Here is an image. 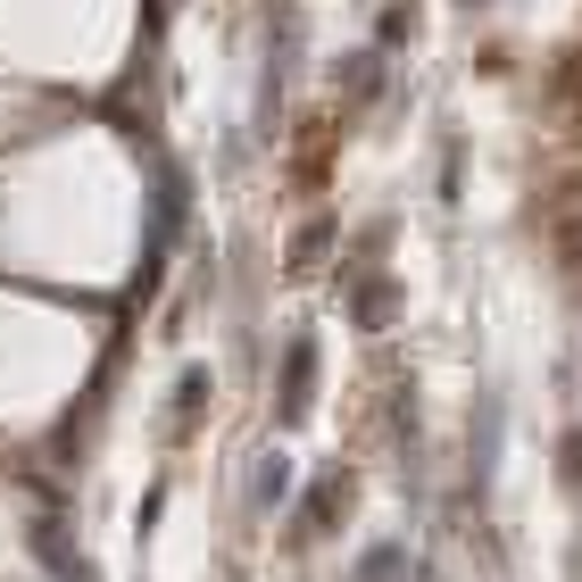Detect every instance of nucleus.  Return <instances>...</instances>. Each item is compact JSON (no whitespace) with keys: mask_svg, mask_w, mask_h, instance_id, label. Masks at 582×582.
<instances>
[{"mask_svg":"<svg viewBox=\"0 0 582 582\" xmlns=\"http://www.w3.org/2000/svg\"><path fill=\"white\" fill-rule=\"evenodd\" d=\"M308 392H317V341H292V358H283V375H275L283 425H292V416H308Z\"/></svg>","mask_w":582,"mask_h":582,"instance_id":"obj_1","label":"nucleus"},{"mask_svg":"<svg viewBox=\"0 0 582 582\" xmlns=\"http://www.w3.org/2000/svg\"><path fill=\"white\" fill-rule=\"evenodd\" d=\"M200 408H208V375L191 366V375L175 383V432H191V425H200Z\"/></svg>","mask_w":582,"mask_h":582,"instance_id":"obj_2","label":"nucleus"},{"mask_svg":"<svg viewBox=\"0 0 582 582\" xmlns=\"http://www.w3.org/2000/svg\"><path fill=\"white\" fill-rule=\"evenodd\" d=\"M325 250H333V226H325V217H317V226H300V242H292V275H317Z\"/></svg>","mask_w":582,"mask_h":582,"instance_id":"obj_3","label":"nucleus"},{"mask_svg":"<svg viewBox=\"0 0 582 582\" xmlns=\"http://www.w3.org/2000/svg\"><path fill=\"white\" fill-rule=\"evenodd\" d=\"M565 483H582V432L565 441Z\"/></svg>","mask_w":582,"mask_h":582,"instance_id":"obj_4","label":"nucleus"}]
</instances>
